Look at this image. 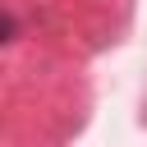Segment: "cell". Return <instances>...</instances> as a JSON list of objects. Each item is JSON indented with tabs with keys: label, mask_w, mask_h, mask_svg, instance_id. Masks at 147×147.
<instances>
[{
	"label": "cell",
	"mask_w": 147,
	"mask_h": 147,
	"mask_svg": "<svg viewBox=\"0 0 147 147\" xmlns=\"http://www.w3.org/2000/svg\"><path fill=\"white\" fill-rule=\"evenodd\" d=\"M18 37V23H14V14H5V41H14Z\"/></svg>",
	"instance_id": "6da1fadb"
}]
</instances>
